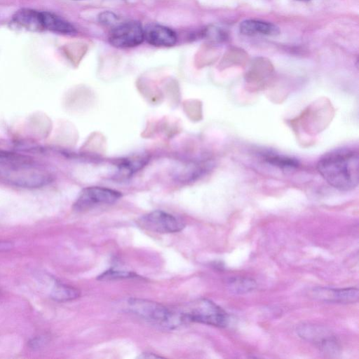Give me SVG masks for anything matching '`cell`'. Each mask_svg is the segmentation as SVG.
Wrapping results in <instances>:
<instances>
[{
    "instance_id": "3",
    "label": "cell",
    "mask_w": 359,
    "mask_h": 359,
    "mask_svg": "<svg viewBox=\"0 0 359 359\" xmlns=\"http://www.w3.org/2000/svg\"><path fill=\"white\" fill-rule=\"evenodd\" d=\"M128 304L130 312L152 325L173 329L185 323L181 311L170 309L159 303L131 298Z\"/></svg>"
},
{
    "instance_id": "2",
    "label": "cell",
    "mask_w": 359,
    "mask_h": 359,
    "mask_svg": "<svg viewBox=\"0 0 359 359\" xmlns=\"http://www.w3.org/2000/svg\"><path fill=\"white\" fill-rule=\"evenodd\" d=\"M50 173L29 157L0 151V181L27 188H40L52 181Z\"/></svg>"
},
{
    "instance_id": "1",
    "label": "cell",
    "mask_w": 359,
    "mask_h": 359,
    "mask_svg": "<svg viewBox=\"0 0 359 359\" xmlns=\"http://www.w3.org/2000/svg\"><path fill=\"white\" fill-rule=\"evenodd\" d=\"M317 169L332 187L341 191L355 188L359 182V153L353 148H341L324 154Z\"/></svg>"
},
{
    "instance_id": "14",
    "label": "cell",
    "mask_w": 359,
    "mask_h": 359,
    "mask_svg": "<svg viewBox=\"0 0 359 359\" xmlns=\"http://www.w3.org/2000/svg\"><path fill=\"white\" fill-rule=\"evenodd\" d=\"M148 161V157L139 155L120 159L116 163L118 177H128L143 168Z\"/></svg>"
},
{
    "instance_id": "10",
    "label": "cell",
    "mask_w": 359,
    "mask_h": 359,
    "mask_svg": "<svg viewBox=\"0 0 359 359\" xmlns=\"http://www.w3.org/2000/svg\"><path fill=\"white\" fill-rule=\"evenodd\" d=\"M144 38L149 44L158 47L172 46L177 40L172 29L160 25H148L144 29Z\"/></svg>"
},
{
    "instance_id": "5",
    "label": "cell",
    "mask_w": 359,
    "mask_h": 359,
    "mask_svg": "<svg viewBox=\"0 0 359 359\" xmlns=\"http://www.w3.org/2000/svg\"><path fill=\"white\" fill-rule=\"evenodd\" d=\"M121 196L122 194L114 189L102 187H88L81 191L73 208L77 212H83L99 205L112 204Z\"/></svg>"
},
{
    "instance_id": "9",
    "label": "cell",
    "mask_w": 359,
    "mask_h": 359,
    "mask_svg": "<svg viewBox=\"0 0 359 359\" xmlns=\"http://www.w3.org/2000/svg\"><path fill=\"white\" fill-rule=\"evenodd\" d=\"M312 293L314 298L329 302L353 303L359 298V292L356 287H316Z\"/></svg>"
},
{
    "instance_id": "12",
    "label": "cell",
    "mask_w": 359,
    "mask_h": 359,
    "mask_svg": "<svg viewBox=\"0 0 359 359\" xmlns=\"http://www.w3.org/2000/svg\"><path fill=\"white\" fill-rule=\"evenodd\" d=\"M240 32L245 36H255L257 34L266 36H276L280 29L276 25L266 21L249 19L241 22Z\"/></svg>"
},
{
    "instance_id": "4",
    "label": "cell",
    "mask_w": 359,
    "mask_h": 359,
    "mask_svg": "<svg viewBox=\"0 0 359 359\" xmlns=\"http://www.w3.org/2000/svg\"><path fill=\"white\" fill-rule=\"evenodd\" d=\"M181 313L185 323L196 322L225 327L229 320L228 314L221 307L204 298L191 303L188 308Z\"/></svg>"
},
{
    "instance_id": "17",
    "label": "cell",
    "mask_w": 359,
    "mask_h": 359,
    "mask_svg": "<svg viewBox=\"0 0 359 359\" xmlns=\"http://www.w3.org/2000/svg\"><path fill=\"white\" fill-rule=\"evenodd\" d=\"M262 156L266 162L280 168L292 169L299 165V162L290 157L271 152L264 153Z\"/></svg>"
},
{
    "instance_id": "23",
    "label": "cell",
    "mask_w": 359,
    "mask_h": 359,
    "mask_svg": "<svg viewBox=\"0 0 359 359\" xmlns=\"http://www.w3.org/2000/svg\"><path fill=\"white\" fill-rule=\"evenodd\" d=\"M140 358H161L160 356L158 355H156L153 353H144V354H142V355L140 356Z\"/></svg>"
},
{
    "instance_id": "15",
    "label": "cell",
    "mask_w": 359,
    "mask_h": 359,
    "mask_svg": "<svg viewBox=\"0 0 359 359\" xmlns=\"http://www.w3.org/2000/svg\"><path fill=\"white\" fill-rule=\"evenodd\" d=\"M211 164L208 161L194 162L182 167V170L177 171L175 177L182 182H189L200 177L208 171Z\"/></svg>"
},
{
    "instance_id": "24",
    "label": "cell",
    "mask_w": 359,
    "mask_h": 359,
    "mask_svg": "<svg viewBox=\"0 0 359 359\" xmlns=\"http://www.w3.org/2000/svg\"><path fill=\"white\" fill-rule=\"evenodd\" d=\"M296 1H309V0H296Z\"/></svg>"
},
{
    "instance_id": "20",
    "label": "cell",
    "mask_w": 359,
    "mask_h": 359,
    "mask_svg": "<svg viewBox=\"0 0 359 359\" xmlns=\"http://www.w3.org/2000/svg\"><path fill=\"white\" fill-rule=\"evenodd\" d=\"M99 21L104 25H115L118 20V16L111 12V11H104L101 13L98 16Z\"/></svg>"
},
{
    "instance_id": "13",
    "label": "cell",
    "mask_w": 359,
    "mask_h": 359,
    "mask_svg": "<svg viewBox=\"0 0 359 359\" xmlns=\"http://www.w3.org/2000/svg\"><path fill=\"white\" fill-rule=\"evenodd\" d=\"M41 15L44 29L63 34L76 33L75 27L70 22L56 14L48 11H41Z\"/></svg>"
},
{
    "instance_id": "18",
    "label": "cell",
    "mask_w": 359,
    "mask_h": 359,
    "mask_svg": "<svg viewBox=\"0 0 359 359\" xmlns=\"http://www.w3.org/2000/svg\"><path fill=\"white\" fill-rule=\"evenodd\" d=\"M227 287L234 294H243L253 290L256 283L251 278L234 277L228 280Z\"/></svg>"
},
{
    "instance_id": "16",
    "label": "cell",
    "mask_w": 359,
    "mask_h": 359,
    "mask_svg": "<svg viewBox=\"0 0 359 359\" xmlns=\"http://www.w3.org/2000/svg\"><path fill=\"white\" fill-rule=\"evenodd\" d=\"M80 292L75 287L57 283L50 293V297L56 302H67L78 298Z\"/></svg>"
},
{
    "instance_id": "8",
    "label": "cell",
    "mask_w": 359,
    "mask_h": 359,
    "mask_svg": "<svg viewBox=\"0 0 359 359\" xmlns=\"http://www.w3.org/2000/svg\"><path fill=\"white\" fill-rule=\"evenodd\" d=\"M144 40V29L136 21H128L116 25L109 36V43L120 48L137 46Z\"/></svg>"
},
{
    "instance_id": "11",
    "label": "cell",
    "mask_w": 359,
    "mask_h": 359,
    "mask_svg": "<svg viewBox=\"0 0 359 359\" xmlns=\"http://www.w3.org/2000/svg\"><path fill=\"white\" fill-rule=\"evenodd\" d=\"M12 22L29 31L44 30L41 12L34 9L24 8L18 10L13 15Z\"/></svg>"
},
{
    "instance_id": "6",
    "label": "cell",
    "mask_w": 359,
    "mask_h": 359,
    "mask_svg": "<svg viewBox=\"0 0 359 359\" xmlns=\"http://www.w3.org/2000/svg\"><path fill=\"white\" fill-rule=\"evenodd\" d=\"M137 222L143 229L161 233L178 232L185 226L181 219L162 210L148 212L140 217Z\"/></svg>"
},
{
    "instance_id": "19",
    "label": "cell",
    "mask_w": 359,
    "mask_h": 359,
    "mask_svg": "<svg viewBox=\"0 0 359 359\" xmlns=\"http://www.w3.org/2000/svg\"><path fill=\"white\" fill-rule=\"evenodd\" d=\"M137 275L133 272L127 271L108 269L100 274L97 279L100 280H110L123 278H131L136 277Z\"/></svg>"
},
{
    "instance_id": "7",
    "label": "cell",
    "mask_w": 359,
    "mask_h": 359,
    "mask_svg": "<svg viewBox=\"0 0 359 359\" xmlns=\"http://www.w3.org/2000/svg\"><path fill=\"white\" fill-rule=\"evenodd\" d=\"M297 333L300 337L313 343L325 353L336 355L339 351L337 339L324 327L304 324L298 327Z\"/></svg>"
},
{
    "instance_id": "21",
    "label": "cell",
    "mask_w": 359,
    "mask_h": 359,
    "mask_svg": "<svg viewBox=\"0 0 359 359\" xmlns=\"http://www.w3.org/2000/svg\"><path fill=\"white\" fill-rule=\"evenodd\" d=\"M46 338L43 337H37L33 338L29 342V346L30 348L33 349H36L41 348L43 345L46 342Z\"/></svg>"
},
{
    "instance_id": "22",
    "label": "cell",
    "mask_w": 359,
    "mask_h": 359,
    "mask_svg": "<svg viewBox=\"0 0 359 359\" xmlns=\"http://www.w3.org/2000/svg\"><path fill=\"white\" fill-rule=\"evenodd\" d=\"M13 245L11 242L6 241H0V252L8 251L12 249Z\"/></svg>"
}]
</instances>
